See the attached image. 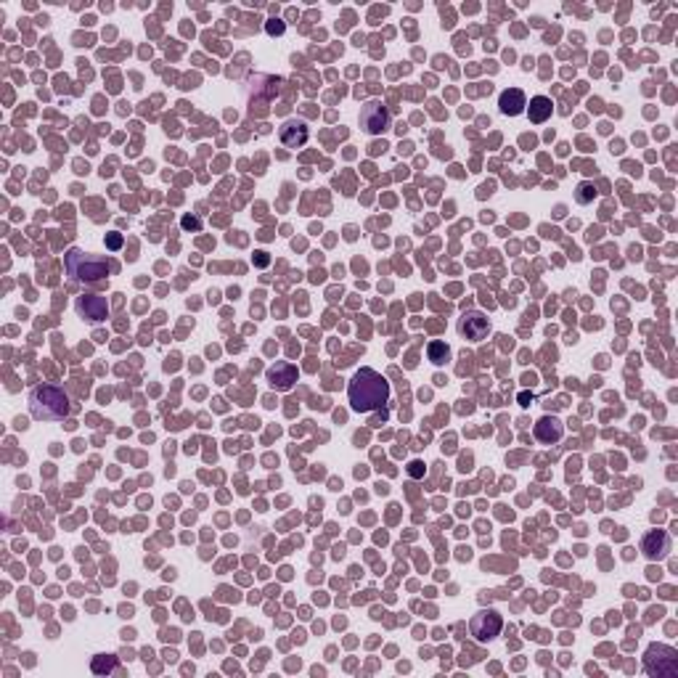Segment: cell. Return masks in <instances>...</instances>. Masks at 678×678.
I'll list each match as a JSON object with an SVG mask.
<instances>
[{"mask_svg": "<svg viewBox=\"0 0 678 678\" xmlns=\"http://www.w3.org/2000/svg\"><path fill=\"white\" fill-rule=\"evenodd\" d=\"M361 125H363V130H366V132L379 135V132H384L387 128H390V114H387V109H384L382 104L371 101V104H366V106H363Z\"/></svg>", "mask_w": 678, "mask_h": 678, "instance_id": "6", "label": "cell"}, {"mask_svg": "<svg viewBox=\"0 0 678 678\" xmlns=\"http://www.w3.org/2000/svg\"><path fill=\"white\" fill-rule=\"evenodd\" d=\"M501 625H503L501 615L488 610V612L474 615L469 628H471V636H474L477 641H491V639H495V636L501 634Z\"/></svg>", "mask_w": 678, "mask_h": 678, "instance_id": "5", "label": "cell"}, {"mask_svg": "<svg viewBox=\"0 0 678 678\" xmlns=\"http://www.w3.org/2000/svg\"><path fill=\"white\" fill-rule=\"evenodd\" d=\"M527 114H530V122H536V125L546 122L548 117H551V99H546V96H536V99L530 101Z\"/></svg>", "mask_w": 678, "mask_h": 678, "instance_id": "14", "label": "cell"}, {"mask_svg": "<svg viewBox=\"0 0 678 678\" xmlns=\"http://www.w3.org/2000/svg\"><path fill=\"white\" fill-rule=\"evenodd\" d=\"M498 106H501L503 114H509V117H517V114H522V111H525V106H527L525 93H522V90H517V88L503 90V93H501V101H498Z\"/></svg>", "mask_w": 678, "mask_h": 678, "instance_id": "12", "label": "cell"}, {"mask_svg": "<svg viewBox=\"0 0 678 678\" xmlns=\"http://www.w3.org/2000/svg\"><path fill=\"white\" fill-rule=\"evenodd\" d=\"M644 665L649 676H657V678L678 676V657L670 646H652L644 657Z\"/></svg>", "mask_w": 678, "mask_h": 678, "instance_id": "4", "label": "cell"}, {"mask_svg": "<svg viewBox=\"0 0 678 678\" xmlns=\"http://www.w3.org/2000/svg\"><path fill=\"white\" fill-rule=\"evenodd\" d=\"M183 228H191V230H199V220H191V218H183Z\"/></svg>", "mask_w": 678, "mask_h": 678, "instance_id": "18", "label": "cell"}, {"mask_svg": "<svg viewBox=\"0 0 678 678\" xmlns=\"http://www.w3.org/2000/svg\"><path fill=\"white\" fill-rule=\"evenodd\" d=\"M268 32H271V35H281V32H284V24H281V22H271V24H268Z\"/></svg>", "mask_w": 678, "mask_h": 678, "instance_id": "17", "label": "cell"}, {"mask_svg": "<svg viewBox=\"0 0 678 678\" xmlns=\"http://www.w3.org/2000/svg\"><path fill=\"white\" fill-rule=\"evenodd\" d=\"M30 411H32L35 419L58 421L69 414V397L56 384H37L30 393Z\"/></svg>", "mask_w": 678, "mask_h": 678, "instance_id": "2", "label": "cell"}, {"mask_svg": "<svg viewBox=\"0 0 678 678\" xmlns=\"http://www.w3.org/2000/svg\"><path fill=\"white\" fill-rule=\"evenodd\" d=\"M562 432H565V427H562V421L554 419V416H543L536 424V438L541 440V443H557V440L562 438Z\"/></svg>", "mask_w": 678, "mask_h": 678, "instance_id": "13", "label": "cell"}, {"mask_svg": "<svg viewBox=\"0 0 678 678\" xmlns=\"http://www.w3.org/2000/svg\"><path fill=\"white\" fill-rule=\"evenodd\" d=\"M109 247H111V249H117V247H122V239H120V236H117V233H114V236H109Z\"/></svg>", "mask_w": 678, "mask_h": 678, "instance_id": "19", "label": "cell"}, {"mask_svg": "<svg viewBox=\"0 0 678 678\" xmlns=\"http://www.w3.org/2000/svg\"><path fill=\"white\" fill-rule=\"evenodd\" d=\"M596 197V188L591 186V183H580L578 186V194H575V199H578L580 204H588L591 199Z\"/></svg>", "mask_w": 678, "mask_h": 678, "instance_id": "16", "label": "cell"}, {"mask_svg": "<svg viewBox=\"0 0 678 678\" xmlns=\"http://www.w3.org/2000/svg\"><path fill=\"white\" fill-rule=\"evenodd\" d=\"M64 268L75 281H85V284H96V281H104V278L109 276V263H106L104 257L88 254V252L82 249L66 252Z\"/></svg>", "mask_w": 678, "mask_h": 678, "instance_id": "3", "label": "cell"}, {"mask_svg": "<svg viewBox=\"0 0 678 678\" xmlns=\"http://www.w3.org/2000/svg\"><path fill=\"white\" fill-rule=\"evenodd\" d=\"M278 135H281V143L286 149H300L307 141V128L302 122H286Z\"/></svg>", "mask_w": 678, "mask_h": 678, "instance_id": "11", "label": "cell"}, {"mask_svg": "<svg viewBox=\"0 0 678 678\" xmlns=\"http://www.w3.org/2000/svg\"><path fill=\"white\" fill-rule=\"evenodd\" d=\"M427 352H429V361H432V363H445V361H448V345H445V342H432Z\"/></svg>", "mask_w": 678, "mask_h": 678, "instance_id": "15", "label": "cell"}, {"mask_svg": "<svg viewBox=\"0 0 678 678\" xmlns=\"http://www.w3.org/2000/svg\"><path fill=\"white\" fill-rule=\"evenodd\" d=\"M347 397H350L352 411L369 414V411L382 408V405L390 400V384H387V379H384L382 374H376L374 369H361V371L350 379Z\"/></svg>", "mask_w": 678, "mask_h": 678, "instance_id": "1", "label": "cell"}, {"mask_svg": "<svg viewBox=\"0 0 678 678\" xmlns=\"http://www.w3.org/2000/svg\"><path fill=\"white\" fill-rule=\"evenodd\" d=\"M268 382L273 384L276 390H289L297 382V369L292 363H276L268 371Z\"/></svg>", "mask_w": 678, "mask_h": 678, "instance_id": "10", "label": "cell"}, {"mask_svg": "<svg viewBox=\"0 0 678 678\" xmlns=\"http://www.w3.org/2000/svg\"><path fill=\"white\" fill-rule=\"evenodd\" d=\"M459 331L461 337L471 339V342H482V339L491 334V321L485 316H480V313H467V316L461 318Z\"/></svg>", "mask_w": 678, "mask_h": 678, "instance_id": "7", "label": "cell"}, {"mask_svg": "<svg viewBox=\"0 0 678 678\" xmlns=\"http://www.w3.org/2000/svg\"><path fill=\"white\" fill-rule=\"evenodd\" d=\"M641 551H644L646 559H662L670 551V538H667L665 530H652L646 533L644 541H641Z\"/></svg>", "mask_w": 678, "mask_h": 678, "instance_id": "8", "label": "cell"}, {"mask_svg": "<svg viewBox=\"0 0 678 678\" xmlns=\"http://www.w3.org/2000/svg\"><path fill=\"white\" fill-rule=\"evenodd\" d=\"M77 313L88 321H101L106 318V300L99 295H82L77 300Z\"/></svg>", "mask_w": 678, "mask_h": 678, "instance_id": "9", "label": "cell"}]
</instances>
